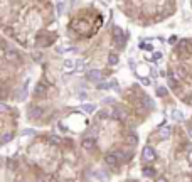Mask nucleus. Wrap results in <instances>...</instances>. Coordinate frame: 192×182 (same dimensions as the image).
<instances>
[{
    "mask_svg": "<svg viewBox=\"0 0 192 182\" xmlns=\"http://www.w3.org/2000/svg\"><path fill=\"white\" fill-rule=\"evenodd\" d=\"M143 159L145 160H153L155 159V152H153L152 147H145L143 148Z\"/></svg>",
    "mask_w": 192,
    "mask_h": 182,
    "instance_id": "1",
    "label": "nucleus"
},
{
    "mask_svg": "<svg viewBox=\"0 0 192 182\" xmlns=\"http://www.w3.org/2000/svg\"><path fill=\"white\" fill-rule=\"evenodd\" d=\"M91 145H93V142H91V140H84V147L86 148H91Z\"/></svg>",
    "mask_w": 192,
    "mask_h": 182,
    "instance_id": "5",
    "label": "nucleus"
},
{
    "mask_svg": "<svg viewBox=\"0 0 192 182\" xmlns=\"http://www.w3.org/2000/svg\"><path fill=\"white\" fill-rule=\"evenodd\" d=\"M169 132H170V128H164V132H162V135H164V136H169Z\"/></svg>",
    "mask_w": 192,
    "mask_h": 182,
    "instance_id": "8",
    "label": "nucleus"
},
{
    "mask_svg": "<svg viewBox=\"0 0 192 182\" xmlns=\"http://www.w3.org/2000/svg\"><path fill=\"white\" fill-rule=\"evenodd\" d=\"M106 164H110V165H116V155H113V154L106 155Z\"/></svg>",
    "mask_w": 192,
    "mask_h": 182,
    "instance_id": "2",
    "label": "nucleus"
},
{
    "mask_svg": "<svg viewBox=\"0 0 192 182\" xmlns=\"http://www.w3.org/2000/svg\"><path fill=\"white\" fill-rule=\"evenodd\" d=\"M89 78H91V79H94V81H98L99 78H101V73H99V71H91Z\"/></svg>",
    "mask_w": 192,
    "mask_h": 182,
    "instance_id": "3",
    "label": "nucleus"
},
{
    "mask_svg": "<svg viewBox=\"0 0 192 182\" xmlns=\"http://www.w3.org/2000/svg\"><path fill=\"white\" fill-rule=\"evenodd\" d=\"M190 135H192V128H190Z\"/></svg>",
    "mask_w": 192,
    "mask_h": 182,
    "instance_id": "11",
    "label": "nucleus"
},
{
    "mask_svg": "<svg viewBox=\"0 0 192 182\" xmlns=\"http://www.w3.org/2000/svg\"><path fill=\"white\" fill-rule=\"evenodd\" d=\"M145 174L147 175H153V169H145Z\"/></svg>",
    "mask_w": 192,
    "mask_h": 182,
    "instance_id": "7",
    "label": "nucleus"
},
{
    "mask_svg": "<svg viewBox=\"0 0 192 182\" xmlns=\"http://www.w3.org/2000/svg\"><path fill=\"white\" fill-rule=\"evenodd\" d=\"M110 63H111V64L116 63V56H111V57H110Z\"/></svg>",
    "mask_w": 192,
    "mask_h": 182,
    "instance_id": "9",
    "label": "nucleus"
},
{
    "mask_svg": "<svg viewBox=\"0 0 192 182\" xmlns=\"http://www.w3.org/2000/svg\"><path fill=\"white\" fill-rule=\"evenodd\" d=\"M74 66V61H66V69H73Z\"/></svg>",
    "mask_w": 192,
    "mask_h": 182,
    "instance_id": "4",
    "label": "nucleus"
},
{
    "mask_svg": "<svg viewBox=\"0 0 192 182\" xmlns=\"http://www.w3.org/2000/svg\"><path fill=\"white\" fill-rule=\"evenodd\" d=\"M157 182H167V180H165V179H158Z\"/></svg>",
    "mask_w": 192,
    "mask_h": 182,
    "instance_id": "10",
    "label": "nucleus"
},
{
    "mask_svg": "<svg viewBox=\"0 0 192 182\" xmlns=\"http://www.w3.org/2000/svg\"><path fill=\"white\" fill-rule=\"evenodd\" d=\"M84 110L88 111V113H91V111H93L94 108H93V106H91V105H84Z\"/></svg>",
    "mask_w": 192,
    "mask_h": 182,
    "instance_id": "6",
    "label": "nucleus"
}]
</instances>
